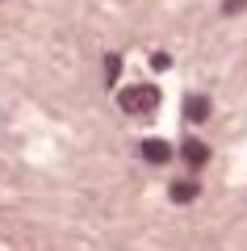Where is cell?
<instances>
[{
    "label": "cell",
    "instance_id": "7a4b0ae2",
    "mask_svg": "<svg viewBox=\"0 0 247 251\" xmlns=\"http://www.w3.org/2000/svg\"><path fill=\"white\" fill-rule=\"evenodd\" d=\"M142 159H147V163H168L172 159V147L164 143V138H147V143H142Z\"/></svg>",
    "mask_w": 247,
    "mask_h": 251
},
{
    "label": "cell",
    "instance_id": "5b68a950",
    "mask_svg": "<svg viewBox=\"0 0 247 251\" xmlns=\"http://www.w3.org/2000/svg\"><path fill=\"white\" fill-rule=\"evenodd\" d=\"M185 117L189 122H205V117H210V100L205 97H189L185 100Z\"/></svg>",
    "mask_w": 247,
    "mask_h": 251
},
{
    "label": "cell",
    "instance_id": "52a82bcc",
    "mask_svg": "<svg viewBox=\"0 0 247 251\" xmlns=\"http://www.w3.org/2000/svg\"><path fill=\"white\" fill-rule=\"evenodd\" d=\"M247 0H222V13H243Z\"/></svg>",
    "mask_w": 247,
    "mask_h": 251
},
{
    "label": "cell",
    "instance_id": "277c9868",
    "mask_svg": "<svg viewBox=\"0 0 247 251\" xmlns=\"http://www.w3.org/2000/svg\"><path fill=\"white\" fill-rule=\"evenodd\" d=\"M180 155H185V163H189V168H201V163L210 159V151H205V143H197V138H189V143L180 147Z\"/></svg>",
    "mask_w": 247,
    "mask_h": 251
},
{
    "label": "cell",
    "instance_id": "3957f363",
    "mask_svg": "<svg viewBox=\"0 0 247 251\" xmlns=\"http://www.w3.org/2000/svg\"><path fill=\"white\" fill-rule=\"evenodd\" d=\"M197 193H201V188H197V180H193V176L172 184V201H176V205H189V201H197Z\"/></svg>",
    "mask_w": 247,
    "mask_h": 251
},
{
    "label": "cell",
    "instance_id": "8992f818",
    "mask_svg": "<svg viewBox=\"0 0 247 251\" xmlns=\"http://www.w3.org/2000/svg\"><path fill=\"white\" fill-rule=\"evenodd\" d=\"M117 72H122V59H117V54H105V84H113Z\"/></svg>",
    "mask_w": 247,
    "mask_h": 251
},
{
    "label": "cell",
    "instance_id": "6da1fadb",
    "mask_svg": "<svg viewBox=\"0 0 247 251\" xmlns=\"http://www.w3.org/2000/svg\"><path fill=\"white\" fill-rule=\"evenodd\" d=\"M122 109L126 113H142V117L155 113L159 109V88L155 84H134V88H126L122 92Z\"/></svg>",
    "mask_w": 247,
    "mask_h": 251
}]
</instances>
